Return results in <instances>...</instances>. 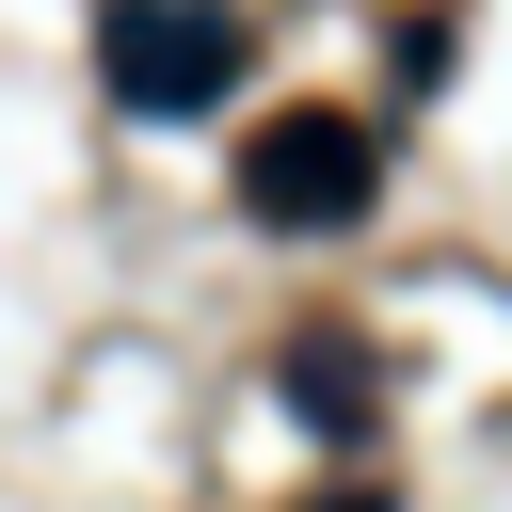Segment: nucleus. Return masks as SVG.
Returning a JSON list of instances; mask_svg holds the SVG:
<instances>
[{
    "instance_id": "obj_1",
    "label": "nucleus",
    "mask_w": 512,
    "mask_h": 512,
    "mask_svg": "<svg viewBox=\"0 0 512 512\" xmlns=\"http://www.w3.org/2000/svg\"><path fill=\"white\" fill-rule=\"evenodd\" d=\"M224 192H240V224H272V240H336V224H368V208H384V128H368V112H336V96H288V112H256V128H240Z\"/></svg>"
},
{
    "instance_id": "obj_2",
    "label": "nucleus",
    "mask_w": 512,
    "mask_h": 512,
    "mask_svg": "<svg viewBox=\"0 0 512 512\" xmlns=\"http://www.w3.org/2000/svg\"><path fill=\"white\" fill-rule=\"evenodd\" d=\"M256 80V16L240 0H96V96L128 128H192Z\"/></svg>"
}]
</instances>
